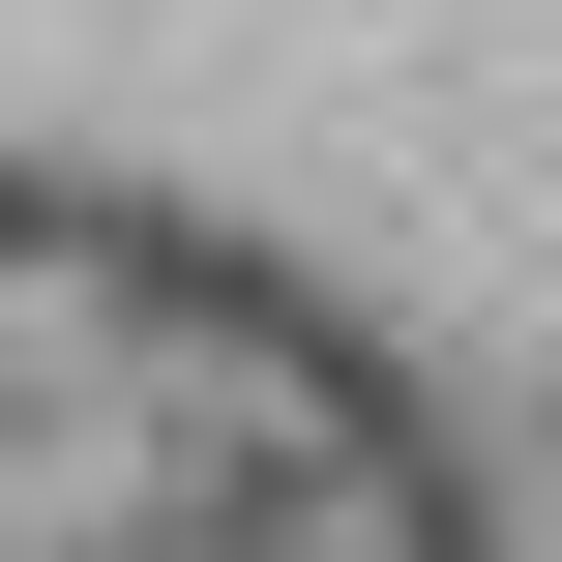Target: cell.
Listing matches in <instances>:
<instances>
[{
	"label": "cell",
	"mask_w": 562,
	"mask_h": 562,
	"mask_svg": "<svg viewBox=\"0 0 562 562\" xmlns=\"http://www.w3.org/2000/svg\"><path fill=\"white\" fill-rule=\"evenodd\" d=\"M0 562H474V474L296 267L0 178Z\"/></svg>",
	"instance_id": "obj_1"
}]
</instances>
